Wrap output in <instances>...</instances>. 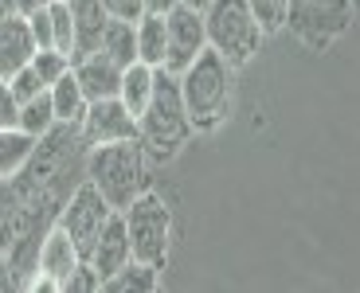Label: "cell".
<instances>
[{
  "instance_id": "cell-1",
  "label": "cell",
  "mask_w": 360,
  "mask_h": 293,
  "mask_svg": "<svg viewBox=\"0 0 360 293\" xmlns=\"http://www.w3.org/2000/svg\"><path fill=\"white\" fill-rule=\"evenodd\" d=\"M176 86H180V102H184L192 134H216L219 125L231 117L235 67L219 51L204 47V51L176 74Z\"/></svg>"
},
{
  "instance_id": "cell-2",
  "label": "cell",
  "mask_w": 360,
  "mask_h": 293,
  "mask_svg": "<svg viewBox=\"0 0 360 293\" xmlns=\"http://www.w3.org/2000/svg\"><path fill=\"white\" fill-rule=\"evenodd\" d=\"M137 141H141L149 164H165L192 141V125L184 114V102H180L176 74H169L165 67H157L153 98L137 117Z\"/></svg>"
},
{
  "instance_id": "cell-3",
  "label": "cell",
  "mask_w": 360,
  "mask_h": 293,
  "mask_svg": "<svg viewBox=\"0 0 360 293\" xmlns=\"http://www.w3.org/2000/svg\"><path fill=\"white\" fill-rule=\"evenodd\" d=\"M86 180L110 200V207H122L149 188V157L141 141H114V145H94L86 152Z\"/></svg>"
},
{
  "instance_id": "cell-4",
  "label": "cell",
  "mask_w": 360,
  "mask_h": 293,
  "mask_svg": "<svg viewBox=\"0 0 360 293\" xmlns=\"http://www.w3.org/2000/svg\"><path fill=\"white\" fill-rule=\"evenodd\" d=\"M204 32H207V47L224 55L235 71L247 67L266 39L255 12L247 8V0H212L204 8Z\"/></svg>"
},
{
  "instance_id": "cell-5",
  "label": "cell",
  "mask_w": 360,
  "mask_h": 293,
  "mask_svg": "<svg viewBox=\"0 0 360 293\" xmlns=\"http://www.w3.org/2000/svg\"><path fill=\"white\" fill-rule=\"evenodd\" d=\"M122 223H126L129 235V250H134L137 262H149V266H161L169 262L172 250V207L161 192L145 188L137 200H129L122 207Z\"/></svg>"
},
{
  "instance_id": "cell-6",
  "label": "cell",
  "mask_w": 360,
  "mask_h": 293,
  "mask_svg": "<svg viewBox=\"0 0 360 293\" xmlns=\"http://www.w3.org/2000/svg\"><path fill=\"white\" fill-rule=\"evenodd\" d=\"M356 20V0H286V27L309 51H329Z\"/></svg>"
},
{
  "instance_id": "cell-7",
  "label": "cell",
  "mask_w": 360,
  "mask_h": 293,
  "mask_svg": "<svg viewBox=\"0 0 360 293\" xmlns=\"http://www.w3.org/2000/svg\"><path fill=\"white\" fill-rule=\"evenodd\" d=\"M114 211H117V207H110L106 195L90 184V180H82V184L71 188V195H67L63 204H59L55 223H59V227L71 235V242L79 247V254H86L90 242L98 239V231L106 227V219H110Z\"/></svg>"
},
{
  "instance_id": "cell-8",
  "label": "cell",
  "mask_w": 360,
  "mask_h": 293,
  "mask_svg": "<svg viewBox=\"0 0 360 293\" xmlns=\"http://www.w3.org/2000/svg\"><path fill=\"white\" fill-rule=\"evenodd\" d=\"M207 47V32H204V12L184 8V4H172L165 12V71L180 74Z\"/></svg>"
},
{
  "instance_id": "cell-9",
  "label": "cell",
  "mask_w": 360,
  "mask_h": 293,
  "mask_svg": "<svg viewBox=\"0 0 360 293\" xmlns=\"http://www.w3.org/2000/svg\"><path fill=\"white\" fill-rule=\"evenodd\" d=\"M82 262L79 247L71 242V235L51 223L39 239V250H36V270L27 278V289H63V282L71 278V270Z\"/></svg>"
},
{
  "instance_id": "cell-10",
  "label": "cell",
  "mask_w": 360,
  "mask_h": 293,
  "mask_svg": "<svg viewBox=\"0 0 360 293\" xmlns=\"http://www.w3.org/2000/svg\"><path fill=\"white\" fill-rule=\"evenodd\" d=\"M79 134L86 141V149H94V145H114V141H134L137 117L117 98H98V102L86 106V114L79 122Z\"/></svg>"
},
{
  "instance_id": "cell-11",
  "label": "cell",
  "mask_w": 360,
  "mask_h": 293,
  "mask_svg": "<svg viewBox=\"0 0 360 293\" xmlns=\"http://www.w3.org/2000/svg\"><path fill=\"white\" fill-rule=\"evenodd\" d=\"M82 258L94 266V274H98L102 282H106L110 274H117V270L134 258V250H129V235H126V223H122V211L110 215L106 227L98 231V239L90 242V250Z\"/></svg>"
},
{
  "instance_id": "cell-12",
  "label": "cell",
  "mask_w": 360,
  "mask_h": 293,
  "mask_svg": "<svg viewBox=\"0 0 360 293\" xmlns=\"http://www.w3.org/2000/svg\"><path fill=\"white\" fill-rule=\"evenodd\" d=\"M75 79H79L82 94L90 102H98V98H117V82H122V67H117L110 55L102 51H90V55H79L71 63Z\"/></svg>"
},
{
  "instance_id": "cell-13",
  "label": "cell",
  "mask_w": 360,
  "mask_h": 293,
  "mask_svg": "<svg viewBox=\"0 0 360 293\" xmlns=\"http://www.w3.org/2000/svg\"><path fill=\"white\" fill-rule=\"evenodd\" d=\"M36 55V39L24 16H4L0 20V79H12L20 67H27Z\"/></svg>"
},
{
  "instance_id": "cell-14",
  "label": "cell",
  "mask_w": 360,
  "mask_h": 293,
  "mask_svg": "<svg viewBox=\"0 0 360 293\" xmlns=\"http://www.w3.org/2000/svg\"><path fill=\"white\" fill-rule=\"evenodd\" d=\"M67 8H71V20H75V55H90L98 51V39H102V27H106V8H102V0H67Z\"/></svg>"
},
{
  "instance_id": "cell-15",
  "label": "cell",
  "mask_w": 360,
  "mask_h": 293,
  "mask_svg": "<svg viewBox=\"0 0 360 293\" xmlns=\"http://www.w3.org/2000/svg\"><path fill=\"white\" fill-rule=\"evenodd\" d=\"M153 82H157V67L149 63H129L122 67V82H117V102L129 110L134 117H141V110L149 106V98H153Z\"/></svg>"
},
{
  "instance_id": "cell-16",
  "label": "cell",
  "mask_w": 360,
  "mask_h": 293,
  "mask_svg": "<svg viewBox=\"0 0 360 293\" xmlns=\"http://www.w3.org/2000/svg\"><path fill=\"white\" fill-rule=\"evenodd\" d=\"M47 98H51V110H55V122L59 125H79L82 114H86V106H90V98L82 94L75 71H67L63 79H55L51 86H47Z\"/></svg>"
},
{
  "instance_id": "cell-17",
  "label": "cell",
  "mask_w": 360,
  "mask_h": 293,
  "mask_svg": "<svg viewBox=\"0 0 360 293\" xmlns=\"http://www.w3.org/2000/svg\"><path fill=\"white\" fill-rule=\"evenodd\" d=\"M102 289L106 293H153V289H161V266H149V262L129 258L117 274H110L102 282Z\"/></svg>"
},
{
  "instance_id": "cell-18",
  "label": "cell",
  "mask_w": 360,
  "mask_h": 293,
  "mask_svg": "<svg viewBox=\"0 0 360 293\" xmlns=\"http://www.w3.org/2000/svg\"><path fill=\"white\" fill-rule=\"evenodd\" d=\"M134 24H137V20H114V16H110L106 27H102L98 51L110 55L117 67H129V63H137V36H134Z\"/></svg>"
},
{
  "instance_id": "cell-19",
  "label": "cell",
  "mask_w": 360,
  "mask_h": 293,
  "mask_svg": "<svg viewBox=\"0 0 360 293\" xmlns=\"http://www.w3.org/2000/svg\"><path fill=\"white\" fill-rule=\"evenodd\" d=\"M137 36V59L149 63V67H161L165 63V12H141L134 24Z\"/></svg>"
},
{
  "instance_id": "cell-20",
  "label": "cell",
  "mask_w": 360,
  "mask_h": 293,
  "mask_svg": "<svg viewBox=\"0 0 360 293\" xmlns=\"http://www.w3.org/2000/svg\"><path fill=\"white\" fill-rule=\"evenodd\" d=\"M32 149H36V137H27L24 129H0V184H8L24 169Z\"/></svg>"
},
{
  "instance_id": "cell-21",
  "label": "cell",
  "mask_w": 360,
  "mask_h": 293,
  "mask_svg": "<svg viewBox=\"0 0 360 293\" xmlns=\"http://www.w3.org/2000/svg\"><path fill=\"white\" fill-rule=\"evenodd\" d=\"M51 125H55V110H51L47 90H44V94H36V98H24V102H20L16 129H24L27 137H44Z\"/></svg>"
},
{
  "instance_id": "cell-22",
  "label": "cell",
  "mask_w": 360,
  "mask_h": 293,
  "mask_svg": "<svg viewBox=\"0 0 360 293\" xmlns=\"http://www.w3.org/2000/svg\"><path fill=\"white\" fill-rule=\"evenodd\" d=\"M47 16H51V47L63 55H75V20H71L67 0H51Z\"/></svg>"
},
{
  "instance_id": "cell-23",
  "label": "cell",
  "mask_w": 360,
  "mask_h": 293,
  "mask_svg": "<svg viewBox=\"0 0 360 293\" xmlns=\"http://www.w3.org/2000/svg\"><path fill=\"white\" fill-rule=\"evenodd\" d=\"M27 67L39 74V82H44V86H51L55 79H63V74L71 71V55L55 51V47H39V51L32 55V63H27Z\"/></svg>"
},
{
  "instance_id": "cell-24",
  "label": "cell",
  "mask_w": 360,
  "mask_h": 293,
  "mask_svg": "<svg viewBox=\"0 0 360 293\" xmlns=\"http://www.w3.org/2000/svg\"><path fill=\"white\" fill-rule=\"evenodd\" d=\"M247 8L255 12L262 36H274L286 27V0H247Z\"/></svg>"
},
{
  "instance_id": "cell-25",
  "label": "cell",
  "mask_w": 360,
  "mask_h": 293,
  "mask_svg": "<svg viewBox=\"0 0 360 293\" xmlns=\"http://www.w3.org/2000/svg\"><path fill=\"white\" fill-rule=\"evenodd\" d=\"M63 293H102V278L94 274V266H90L86 258L71 270V278L63 282Z\"/></svg>"
},
{
  "instance_id": "cell-26",
  "label": "cell",
  "mask_w": 360,
  "mask_h": 293,
  "mask_svg": "<svg viewBox=\"0 0 360 293\" xmlns=\"http://www.w3.org/2000/svg\"><path fill=\"white\" fill-rule=\"evenodd\" d=\"M8 86H12V94H16V102H24V98H36V94H44V90H47L32 67H20V71L8 79Z\"/></svg>"
},
{
  "instance_id": "cell-27",
  "label": "cell",
  "mask_w": 360,
  "mask_h": 293,
  "mask_svg": "<svg viewBox=\"0 0 360 293\" xmlns=\"http://www.w3.org/2000/svg\"><path fill=\"white\" fill-rule=\"evenodd\" d=\"M16 114H20L16 94H12L8 79H0V129H16Z\"/></svg>"
},
{
  "instance_id": "cell-28",
  "label": "cell",
  "mask_w": 360,
  "mask_h": 293,
  "mask_svg": "<svg viewBox=\"0 0 360 293\" xmlns=\"http://www.w3.org/2000/svg\"><path fill=\"white\" fill-rule=\"evenodd\" d=\"M27 27H32V39H36V51L39 47H51V16H47V8L32 12V16H24Z\"/></svg>"
},
{
  "instance_id": "cell-29",
  "label": "cell",
  "mask_w": 360,
  "mask_h": 293,
  "mask_svg": "<svg viewBox=\"0 0 360 293\" xmlns=\"http://www.w3.org/2000/svg\"><path fill=\"white\" fill-rule=\"evenodd\" d=\"M102 8L114 20H137L145 12V0H102Z\"/></svg>"
},
{
  "instance_id": "cell-30",
  "label": "cell",
  "mask_w": 360,
  "mask_h": 293,
  "mask_svg": "<svg viewBox=\"0 0 360 293\" xmlns=\"http://www.w3.org/2000/svg\"><path fill=\"white\" fill-rule=\"evenodd\" d=\"M8 289H20V278H16V270L8 266L4 250H0V293H8Z\"/></svg>"
},
{
  "instance_id": "cell-31",
  "label": "cell",
  "mask_w": 360,
  "mask_h": 293,
  "mask_svg": "<svg viewBox=\"0 0 360 293\" xmlns=\"http://www.w3.org/2000/svg\"><path fill=\"white\" fill-rule=\"evenodd\" d=\"M51 0H12V8H16V16H32V12L47 8Z\"/></svg>"
},
{
  "instance_id": "cell-32",
  "label": "cell",
  "mask_w": 360,
  "mask_h": 293,
  "mask_svg": "<svg viewBox=\"0 0 360 293\" xmlns=\"http://www.w3.org/2000/svg\"><path fill=\"white\" fill-rule=\"evenodd\" d=\"M176 0H145V12H169Z\"/></svg>"
},
{
  "instance_id": "cell-33",
  "label": "cell",
  "mask_w": 360,
  "mask_h": 293,
  "mask_svg": "<svg viewBox=\"0 0 360 293\" xmlns=\"http://www.w3.org/2000/svg\"><path fill=\"white\" fill-rule=\"evenodd\" d=\"M176 4H184V8H196V12H204L212 0H176Z\"/></svg>"
},
{
  "instance_id": "cell-34",
  "label": "cell",
  "mask_w": 360,
  "mask_h": 293,
  "mask_svg": "<svg viewBox=\"0 0 360 293\" xmlns=\"http://www.w3.org/2000/svg\"><path fill=\"white\" fill-rule=\"evenodd\" d=\"M0 247H4V219H0Z\"/></svg>"
}]
</instances>
